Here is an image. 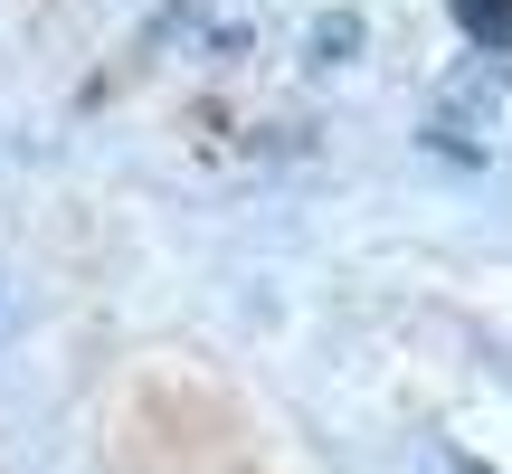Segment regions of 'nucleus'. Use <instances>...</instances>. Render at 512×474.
Masks as SVG:
<instances>
[{"label":"nucleus","instance_id":"7ed1b4c3","mask_svg":"<svg viewBox=\"0 0 512 474\" xmlns=\"http://www.w3.org/2000/svg\"><path fill=\"white\" fill-rule=\"evenodd\" d=\"M427 474H494V465H475L465 446H446V437H437V446H427Z\"/></svg>","mask_w":512,"mask_h":474},{"label":"nucleus","instance_id":"f257e3e1","mask_svg":"<svg viewBox=\"0 0 512 474\" xmlns=\"http://www.w3.org/2000/svg\"><path fill=\"white\" fill-rule=\"evenodd\" d=\"M456 29L475 48H512V0H456Z\"/></svg>","mask_w":512,"mask_h":474},{"label":"nucleus","instance_id":"f03ea898","mask_svg":"<svg viewBox=\"0 0 512 474\" xmlns=\"http://www.w3.org/2000/svg\"><path fill=\"white\" fill-rule=\"evenodd\" d=\"M351 48H361V19H323L313 29V67H342Z\"/></svg>","mask_w":512,"mask_h":474}]
</instances>
